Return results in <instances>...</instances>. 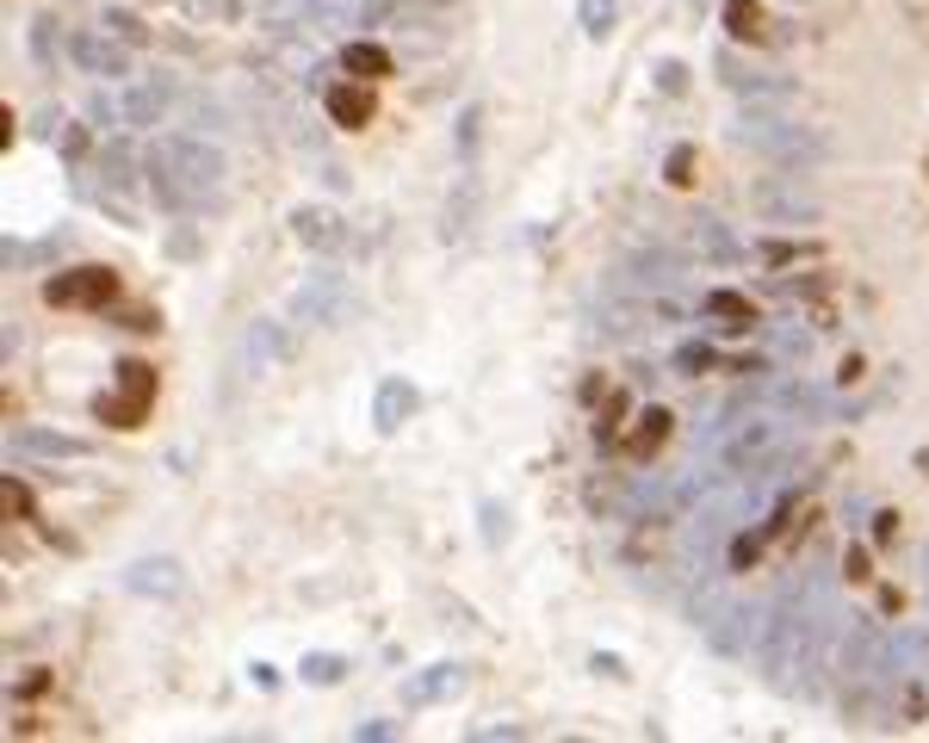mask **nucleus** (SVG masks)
<instances>
[{
  "mask_svg": "<svg viewBox=\"0 0 929 743\" xmlns=\"http://www.w3.org/2000/svg\"><path fill=\"white\" fill-rule=\"evenodd\" d=\"M142 174H149V192H156L161 211L187 217V211H205L211 199L223 192L230 161H223V149H218V142H205L199 130H168V137L149 142Z\"/></svg>",
  "mask_w": 929,
  "mask_h": 743,
  "instance_id": "f257e3e1",
  "label": "nucleus"
},
{
  "mask_svg": "<svg viewBox=\"0 0 929 743\" xmlns=\"http://www.w3.org/2000/svg\"><path fill=\"white\" fill-rule=\"evenodd\" d=\"M738 142H743V149H757L762 161H774L781 174H800V168H819V161L831 156V142H824L812 125H793V118H774V112H757V106L743 112Z\"/></svg>",
  "mask_w": 929,
  "mask_h": 743,
  "instance_id": "f03ea898",
  "label": "nucleus"
},
{
  "mask_svg": "<svg viewBox=\"0 0 929 743\" xmlns=\"http://www.w3.org/2000/svg\"><path fill=\"white\" fill-rule=\"evenodd\" d=\"M254 19H261V32H273V38H316V32H347V25H360V0H261Z\"/></svg>",
  "mask_w": 929,
  "mask_h": 743,
  "instance_id": "7ed1b4c3",
  "label": "nucleus"
},
{
  "mask_svg": "<svg viewBox=\"0 0 929 743\" xmlns=\"http://www.w3.org/2000/svg\"><path fill=\"white\" fill-rule=\"evenodd\" d=\"M149 403H156V365H149V360H125V365H118V391L94 396V415H99V422H112V427H142Z\"/></svg>",
  "mask_w": 929,
  "mask_h": 743,
  "instance_id": "20e7f679",
  "label": "nucleus"
},
{
  "mask_svg": "<svg viewBox=\"0 0 929 743\" xmlns=\"http://www.w3.org/2000/svg\"><path fill=\"white\" fill-rule=\"evenodd\" d=\"M68 56H75L81 75H94V81H125V75H130V56H137V50H130L125 38H112L106 25H81V32L68 38Z\"/></svg>",
  "mask_w": 929,
  "mask_h": 743,
  "instance_id": "39448f33",
  "label": "nucleus"
},
{
  "mask_svg": "<svg viewBox=\"0 0 929 743\" xmlns=\"http://www.w3.org/2000/svg\"><path fill=\"white\" fill-rule=\"evenodd\" d=\"M118 298V273L112 267H68L56 279H44V304H63V310H106Z\"/></svg>",
  "mask_w": 929,
  "mask_h": 743,
  "instance_id": "423d86ee",
  "label": "nucleus"
},
{
  "mask_svg": "<svg viewBox=\"0 0 929 743\" xmlns=\"http://www.w3.org/2000/svg\"><path fill=\"white\" fill-rule=\"evenodd\" d=\"M347 304H353V291H347L341 273H310V279L292 291V317L298 322H316V329H335V322H347Z\"/></svg>",
  "mask_w": 929,
  "mask_h": 743,
  "instance_id": "0eeeda50",
  "label": "nucleus"
},
{
  "mask_svg": "<svg viewBox=\"0 0 929 743\" xmlns=\"http://www.w3.org/2000/svg\"><path fill=\"white\" fill-rule=\"evenodd\" d=\"M774 446H781V422H769V415H757V422H738V434L719 446V471H769L774 459Z\"/></svg>",
  "mask_w": 929,
  "mask_h": 743,
  "instance_id": "6e6552de",
  "label": "nucleus"
},
{
  "mask_svg": "<svg viewBox=\"0 0 929 743\" xmlns=\"http://www.w3.org/2000/svg\"><path fill=\"white\" fill-rule=\"evenodd\" d=\"M750 211H757L762 223H819L824 217V205L812 192L781 187V180H757V187H750Z\"/></svg>",
  "mask_w": 929,
  "mask_h": 743,
  "instance_id": "1a4fd4ad",
  "label": "nucleus"
},
{
  "mask_svg": "<svg viewBox=\"0 0 929 743\" xmlns=\"http://www.w3.org/2000/svg\"><path fill=\"white\" fill-rule=\"evenodd\" d=\"M292 236H298L310 254H329V261H335V254H347V242H353V236H347V223L335 217L329 205H298V211H292Z\"/></svg>",
  "mask_w": 929,
  "mask_h": 743,
  "instance_id": "9d476101",
  "label": "nucleus"
},
{
  "mask_svg": "<svg viewBox=\"0 0 929 743\" xmlns=\"http://www.w3.org/2000/svg\"><path fill=\"white\" fill-rule=\"evenodd\" d=\"M477 211H484V180H477V168H465V174L453 180V192H446V205H441V236L465 242L477 230Z\"/></svg>",
  "mask_w": 929,
  "mask_h": 743,
  "instance_id": "9b49d317",
  "label": "nucleus"
},
{
  "mask_svg": "<svg viewBox=\"0 0 929 743\" xmlns=\"http://www.w3.org/2000/svg\"><path fill=\"white\" fill-rule=\"evenodd\" d=\"M323 106H329V118L341 130H366L372 118H379V94H372V81H360V87H353V81H329V87H323Z\"/></svg>",
  "mask_w": 929,
  "mask_h": 743,
  "instance_id": "f8f14e48",
  "label": "nucleus"
},
{
  "mask_svg": "<svg viewBox=\"0 0 929 743\" xmlns=\"http://www.w3.org/2000/svg\"><path fill=\"white\" fill-rule=\"evenodd\" d=\"M125 588L130 595H149V602H173L187 588V570H180V558H137L125 570Z\"/></svg>",
  "mask_w": 929,
  "mask_h": 743,
  "instance_id": "ddd939ff",
  "label": "nucleus"
},
{
  "mask_svg": "<svg viewBox=\"0 0 929 743\" xmlns=\"http://www.w3.org/2000/svg\"><path fill=\"white\" fill-rule=\"evenodd\" d=\"M453 694H465V664H427L403 681V707H441Z\"/></svg>",
  "mask_w": 929,
  "mask_h": 743,
  "instance_id": "4468645a",
  "label": "nucleus"
},
{
  "mask_svg": "<svg viewBox=\"0 0 929 743\" xmlns=\"http://www.w3.org/2000/svg\"><path fill=\"white\" fill-rule=\"evenodd\" d=\"M168 106H173V75H149V81H137V87L125 94V125L156 130L161 118H168Z\"/></svg>",
  "mask_w": 929,
  "mask_h": 743,
  "instance_id": "2eb2a0df",
  "label": "nucleus"
},
{
  "mask_svg": "<svg viewBox=\"0 0 929 743\" xmlns=\"http://www.w3.org/2000/svg\"><path fill=\"white\" fill-rule=\"evenodd\" d=\"M669 427H676V415L663 410V403H651V410H638V422H632V434L620 441V453H626L632 465H651L663 453V441H669Z\"/></svg>",
  "mask_w": 929,
  "mask_h": 743,
  "instance_id": "dca6fc26",
  "label": "nucleus"
},
{
  "mask_svg": "<svg viewBox=\"0 0 929 743\" xmlns=\"http://www.w3.org/2000/svg\"><path fill=\"white\" fill-rule=\"evenodd\" d=\"M13 446L25 459H87V441H81V434H63V427H19Z\"/></svg>",
  "mask_w": 929,
  "mask_h": 743,
  "instance_id": "f3484780",
  "label": "nucleus"
},
{
  "mask_svg": "<svg viewBox=\"0 0 929 743\" xmlns=\"http://www.w3.org/2000/svg\"><path fill=\"white\" fill-rule=\"evenodd\" d=\"M700 626H707L712 650H725V657H738V650H750V638L762 633L750 607H719V614H712V619H700Z\"/></svg>",
  "mask_w": 929,
  "mask_h": 743,
  "instance_id": "a211bd4d",
  "label": "nucleus"
},
{
  "mask_svg": "<svg viewBox=\"0 0 929 743\" xmlns=\"http://www.w3.org/2000/svg\"><path fill=\"white\" fill-rule=\"evenodd\" d=\"M415 403H422V396H415L410 379H384L379 396H372V427H379V434H397V427L415 415Z\"/></svg>",
  "mask_w": 929,
  "mask_h": 743,
  "instance_id": "6ab92c4d",
  "label": "nucleus"
},
{
  "mask_svg": "<svg viewBox=\"0 0 929 743\" xmlns=\"http://www.w3.org/2000/svg\"><path fill=\"white\" fill-rule=\"evenodd\" d=\"M880 657H886V645H880V633H874V626H867V619H855L849 626V638H843V657H836V664H843V676H874V669H880Z\"/></svg>",
  "mask_w": 929,
  "mask_h": 743,
  "instance_id": "aec40b11",
  "label": "nucleus"
},
{
  "mask_svg": "<svg viewBox=\"0 0 929 743\" xmlns=\"http://www.w3.org/2000/svg\"><path fill=\"white\" fill-rule=\"evenodd\" d=\"M719 75H725V87H731V94H743V99H750V106H757V99H788V94H793V81H769V75H750V68H743L738 56H731V50H725V56H719Z\"/></svg>",
  "mask_w": 929,
  "mask_h": 743,
  "instance_id": "412c9836",
  "label": "nucleus"
},
{
  "mask_svg": "<svg viewBox=\"0 0 929 743\" xmlns=\"http://www.w3.org/2000/svg\"><path fill=\"white\" fill-rule=\"evenodd\" d=\"M682 273H676V254H663V248H651V254H632L626 267H620V285H638V291H669Z\"/></svg>",
  "mask_w": 929,
  "mask_h": 743,
  "instance_id": "4be33fe9",
  "label": "nucleus"
},
{
  "mask_svg": "<svg viewBox=\"0 0 929 743\" xmlns=\"http://www.w3.org/2000/svg\"><path fill=\"white\" fill-rule=\"evenodd\" d=\"M341 68L353 81H372V87H379V81H391L397 75V63H391V50L384 44H372V38H353V44L341 50Z\"/></svg>",
  "mask_w": 929,
  "mask_h": 743,
  "instance_id": "5701e85b",
  "label": "nucleus"
},
{
  "mask_svg": "<svg viewBox=\"0 0 929 743\" xmlns=\"http://www.w3.org/2000/svg\"><path fill=\"white\" fill-rule=\"evenodd\" d=\"M651 317H663V304H601V335H614V341H626V335H638ZM657 329V322H651Z\"/></svg>",
  "mask_w": 929,
  "mask_h": 743,
  "instance_id": "b1692460",
  "label": "nucleus"
},
{
  "mask_svg": "<svg viewBox=\"0 0 929 743\" xmlns=\"http://www.w3.org/2000/svg\"><path fill=\"white\" fill-rule=\"evenodd\" d=\"M719 19H725V32L738 38V44H769V25H762V7H757V0H725Z\"/></svg>",
  "mask_w": 929,
  "mask_h": 743,
  "instance_id": "393cba45",
  "label": "nucleus"
},
{
  "mask_svg": "<svg viewBox=\"0 0 929 743\" xmlns=\"http://www.w3.org/2000/svg\"><path fill=\"white\" fill-rule=\"evenodd\" d=\"M279 353H285L279 322H254V329H249V341H242V360H249V372H254V379H261V372H267V365L279 360Z\"/></svg>",
  "mask_w": 929,
  "mask_h": 743,
  "instance_id": "a878e982",
  "label": "nucleus"
},
{
  "mask_svg": "<svg viewBox=\"0 0 929 743\" xmlns=\"http://www.w3.org/2000/svg\"><path fill=\"white\" fill-rule=\"evenodd\" d=\"M707 317H719V322H731V329H750L757 322V310H750V298L743 291H707Z\"/></svg>",
  "mask_w": 929,
  "mask_h": 743,
  "instance_id": "bb28decb",
  "label": "nucleus"
},
{
  "mask_svg": "<svg viewBox=\"0 0 929 743\" xmlns=\"http://www.w3.org/2000/svg\"><path fill=\"white\" fill-rule=\"evenodd\" d=\"M99 174H106L112 192H130V180H137V156H130L125 142H112V149H99Z\"/></svg>",
  "mask_w": 929,
  "mask_h": 743,
  "instance_id": "cd10ccee",
  "label": "nucleus"
},
{
  "mask_svg": "<svg viewBox=\"0 0 929 743\" xmlns=\"http://www.w3.org/2000/svg\"><path fill=\"white\" fill-rule=\"evenodd\" d=\"M774 403L793 410V415H824V391L819 384H805V379H788L781 391H774Z\"/></svg>",
  "mask_w": 929,
  "mask_h": 743,
  "instance_id": "c85d7f7f",
  "label": "nucleus"
},
{
  "mask_svg": "<svg viewBox=\"0 0 929 743\" xmlns=\"http://www.w3.org/2000/svg\"><path fill=\"white\" fill-rule=\"evenodd\" d=\"M614 19H620L614 0H577V25H583V38H595V44L614 32Z\"/></svg>",
  "mask_w": 929,
  "mask_h": 743,
  "instance_id": "c756f323",
  "label": "nucleus"
},
{
  "mask_svg": "<svg viewBox=\"0 0 929 743\" xmlns=\"http://www.w3.org/2000/svg\"><path fill=\"white\" fill-rule=\"evenodd\" d=\"M99 25H106L112 38H125L130 50H137V44H149V25H142V19L130 13V7H106V13H99Z\"/></svg>",
  "mask_w": 929,
  "mask_h": 743,
  "instance_id": "7c9ffc66",
  "label": "nucleus"
},
{
  "mask_svg": "<svg viewBox=\"0 0 929 743\" xmlns=\"http://www.w3.org/2000/svg\"><path fill=\"white\" fill-rule=\"evenodd\" d=\"M192 130H199V137H205V130H211V137L230 130V106H223L218 94H199V99H192Z\"/></svg>",
  "mask_w": 929,
  "mask_h": 743,
  "instance_id": "2f4dec72",
  "label": "nucleus"
},
{
  "mask_svg": "<svg viewBox=\"0 0 929 743\" xmlns=\"http://www.w3.org/2000/svg\"><path fill=\"white\" fill-rule=\"evenodd\" d=\"M923 650H929V645H923L917 633H898L893 645H886V669H898V676H911V669L923 664Z\"/></svg>",
  "mask_w": 929,
  "mask_h": 743,
  "instance_id": "473e14b6",
  "label": "nucleus"
},
{
  "mask_svg": "<svg viewBox=\"0 0 929 743\" xmlns=\"http://www.w3.org/2000/svg\"><path fill=\"white\" fill-rule=\"evenodd\" d=\"M341 676H347V657H335V650H316V657H304V681H310V688H335Z\"/></svg>",
  "mask_w": 929,
  "mask_h": 743,
  "instance_id": "72a5a7b5",
  "label": "nucleus"
},
{
  "mask_svg": "<svg viewBox=\"0 0 929 743\" xmlns=\"http://www.w3.org/2000/svg\"><path fill=\"white\" fill-rule=\"evenodd\" d=\"M694 242H700L707 254H719V261H725V254H738V242L725 236V223H719V217H707V211L694 217Z\"/></svg>",
  "mask_w": 929,
  "mask_h": 743,
  "instance_id": "f704fd0d",
  "label": "nucleus"
},
{
  "mask_svg": "<svg viewBox=\"0 0 929 743\" xmlns=\"http://www.w3.org/2000/svg\"><path fill=\"white\" fill-rule=\"evenodd\" d=\"M477 142H484V106H465L458 112V156H465V168L477 161Z\"/></svg>",
  "mask_w": 929,
  "mask_h": 743,
  "instance_id": "c9c22d12",
  "label": "nucleus"
},
{
  "mask_svg": "<svg viewBox=\"0 0 929 743\" xmlns=\"http://www.w3.org/2000/svg\"><path fill=\"white\" fill-rule=\"evenodd\" d=\"M712 360H719V353H712L707 341H682V348H676V360H669V365H676L682 379H700V372H707Z\"/></svg>",
  "mask_w": 929,
  "mask_h": 743,
  "instance_id": "e433bc0d",
  "label": "nucleus"
},
{
  "mask_svg": "<svg viewBox=\"0 0 929 743\" xmlns=\"http://www.w3.org/2000/svg\"><path fill=\"white\" fill-rule=\"evenodd\" d=\"M694 142H676V149H669V161H663V180H669V187H694Z\"/></svg>",
  "mask_w": 929,
  "mask_h": 743,
  "instance_id": "4c0bfd02",
  "label": "nucleus"
},
{
  "mask_svg": "<svg viewBox=\"0 0 929 743\" xmlns=\"http://www.w3.org/2000/svg\"><path fill=\"white\" fill-rule=\"evenodd\" d=\"M831 291V273H805V279H774V298H819Z\"/></svg>",
  "mask_w": 929,
  "mask_h": 743,
  "instance_id": "58836bf2",
  "label": "nucleus"
},
{
  "mask_svg": "<svg viewBox=\"0 0 929 743\" xmlns=\"http://www.w3.org/2000/svg\"><path fill=\"white\" fill-rule=\"evenodd\" d=\"M762 545H769V533H738L731 539V570H750L762 558Z\"/></svg>",
  "mask_w": 929,
  "mask_h": 743,
  "instance_id": "ea45409f",
  "label": "nucleus"
},
{
  "mask_svg": "<svg viewBox=\"0 0 929 743\" xmlns=\"http://www.w3.org/2000/svg\"><path fill=\"white\" fill-rule=\"evenodd\" d=\"M477 514H484V539H489V545H503V539H508V508L503 502H484Z\"/></svg>",
  "mask_w": 929,
  "mask_h": 743,
  "instance_id": "a19ab883",
  "label": "nucleus"
},
{
  "mask_svg": "<svg viewBox=\"0 0 929 743\" xmlns=\"http://www.w3.org/2000/svg\"><path fill=\"white\" fill-rule=\"evenodd\" d=\"M187 13H192V19H236L242 0H192Z\"/></svg>",
  "mask_w": 929,
  "mask_h": 743,
  "instance_id": "79ce46f5",
  "label": "nucleus"
},
{
  "mask_svg": "<svg viewBox=\"0 0 929 743\" xmlns=\"http://www.w3.org/2000/svg\"><path fill=\"white\" fill-rule=\"evenodd\" d=\"M32 50H38V63H50V50H56V19H38V25H32Z\"/></svg>",
  "mask_w": 929,
  "mask_h": 743,
  "instance_id": "37998d69",
  "label": "nucleus"
},
{
  "mask_svg": "<svg viewBox=\"0 0 929 743\" xmlns=\"http://www.w3.org/2000/svg\"><path fill=\"white\" fill-rule=\"evenodd\" d=\"M0 502H7V514H19V521L32 514V490H25V484H7V490H0Z\"/></svg>",
  "mask_w": 929,
  "mask_h": 743,
  "instance_id": "c03bdc74",
  "label": "nucleus"
},
{
  "mask_svg": "<svg viewBox=\"0 0 929 743\" xmlns=\"http://www.w3.org/2000/svg\"><path fill=\"white\" fill-rule=\"evenodd\" d=\"M843 576H849V583H867V576H874V564H867L862 545H849V558H843Z\"/></svg>",
  "mask_w": 929,
  "mask_h": 743,
  "instance_id": "a18cd8bd",
  "label": "nucleus"
},
{
  "mask_svg": "<svg viewBox=\"0 0 929 743\" xmlns=\"http://www.w3.org/2000/svg\"><path fill=\"white\" fill-rule=\"evenodd\" d=\"M353 737H360V743H384V737H397V725H391V719H366V725H353Z\"/></svg>",
  "mask_w": 929,
  "mask_h": 743,
  "instance_id": "49530a36",
  "label": "nucleus"
},
{
  "mask_svg": "<svg viewBox=\"0 0 929 743\" xmlns=\"http://www.w3.org/2000/svg\"><path fill=\"white\" fill-rule=\"evenodd\" d=\"M762 261H769V267H788V261H800V242H769Z\"/></svg>",
  "mask_w": 929,
  "mask_h": 743,
  "instance_id": "de8ad7c7",
  "label": "nucleus"
},
{
  "mask_svg": "<svg viewBox=\"0 0 929 743\" xmlns=\"http://www.w3.org/2000/svg\"><path fill=\"white\" fill-rule=\"evenodd\" d=\"M657 81H663V94H682V87H688V68H682V63H663Z\"/></svg>",
  "mask_w": 929,
  "mask_h": 743,
  "instance_id": "09e8293b",
  "label": "nucleus"
},
{
  "mask_svg": "<svg viewBox=\"0 0 929 743\" xmlns=\"http://www.w3.org/2000/svg\"><path fill=\"white\" fill-rule=\"evenodd\" d=\"M898 533V514H893V508H880V514H874V539H880V545H886V539H893Z\"/></svg>",
  "mask_w": 929,
  "mask_h": 743,
  "instance_id": "8fccbe9b",
  "label": "nucleus"
}]
</instances>
